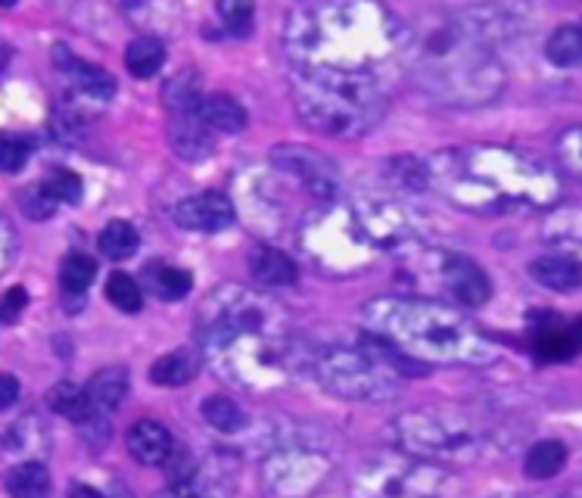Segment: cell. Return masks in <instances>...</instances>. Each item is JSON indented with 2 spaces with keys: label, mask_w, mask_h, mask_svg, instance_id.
<instances>
[{
  "label": "cell",
  "mask_w": 582,
  "mask_h": 498,
  "mask_svg": "<svg viewBox=\"0 0 582 498\" xmlns=\"http://www.w3.org/2000/svg\"><path fill=\"white\" fill-rule=\"evenodd\" d=\"M197 349L209 368L240 389H278L312 374L315 352L290 333V318L271 296L228 283L197 311Z\"/></svg>",
  "instance_id": "cell-1"
},
{
  "label": "cell",
  "mask_w": 582,
  "mask_h": 498,
  "mask_svg": "<svg viewBox=\"0 0 582 498\" xmlns=\"http://www.w3.org/2000/svg\"><path fill=\"white\" fill-rule=\"evenodd\" d=\"M283 53L290 69L380 78L393 84L411 62V29L383 3H302L287 16Z\"/></svg>",
  "instance_id": "cell-2"
},
{
  "label": "cell",
  "mask_w": 582,
  "mask_h": 498,
  "mask_svg": "<svg viewBox=\"0 0 582 498\" xmlns=\"http://www.w3.org/2000/svg\"><path fill=\"white\" fill-rule=\"evenodd\" d=\"M427 190L471 216L539 212L561 200V178L539 156L499 143L445 147L424 159Z\"/></svg>",
  "instance_id": "cell-3"
},
{
  "label": "cell",
  "mask_w": 582,
  "mask_h": 498,
  "mask_svg": "<svg viewBox=\"0 0 582 498\" xmlns=\"http://www.w3.org/2000/svg\"><path fill=\"white\" fill-rule=\"evenodd\" d=\"M424 218L393 193L362 190L318 202L300 221V249L328 278H355L424 233Z\"/></svg>",
  "instance_id": "cell-4"
},
{
  "label": "cell",
  "mask_w": 582,
  "mask_h": 498,
  "mask_svg": "<svg viewBox=\"0 0 582 498\" xmlns=\"http://www.w3.org/2000/svg\"><path fill=\"white\" fill-rule=\"evenodd\" d=\"M362 325L371 337L421 365L486 368L502 356L464 311L427 296H374L362 306Z\"/></svg>",
  "instance_id": "cell-5"
},
{
  "label": "cell",
  "mask_w": 582,
  "mask_h": 498,
  "mask_svg": "<svg viewBox=\"0 0 582 498\" xmlns=\"http://www.w3.org/2000/svg\"><path fill=\"white\" fill-rule=\"evenodd\" d=\"M409 66L418 72L427 93L452 107H483L504 88L502 62L480 38H473L461 16L442 19L424 34L411 31Z\"/></svg>",
  "instance_id": "cell-6"
},
{
  "label": "cell",
  "mask_w": 582,
  "mask_h": 498,
  "mask_svg": "<svg viewBox=\"0 0 582 498\" xmlns=\"http://www.w3.org/2000/svg\"><path fill=\"white\" fill-rule=\"evenodd\" d=\"M395 449L424 458L430 465H473L508 451V424L486 411L461 405H427L399 415L393 424Z\"/></svg>",
  "instance_id": "cell-7"
},
{
  "label": "cell",
  "mask_w": 582,
  "mask_h": 498,
  "mask_svg": "<svg viewBox=\"0 0 582 498\" xmlns=\"http://www.w3.org/2000/svg\"><path fill=\"white\" fill-rule=\"evenodd\" d=\"M393 84L380 78L290 69V97L300 119L328 138H362L390 109Z\"/></svg>",
  "instance_id": "cell-8"
},
{
  "label": "cell",
  "mask_w": 582,
  "mask_h": 498,
  "mask_svg": "<svg viewBox=\"0 0 582 498\" xmlns=\"http://www.w3.org/2000/svg\"><path fill=\"white\" fill-rule=\"evenodd\" d=\"M364 346V342H362ZM312 377L347 402H393L402 392V374L371 346L343 349L328 346L312 358Z\"/></svg>",
  "instance_id": "cell-9"
},
{
  "label": "cell",
  "mask_w": 582,
  "mask_h": 498,
  "mask_svg": "<svg viewBox=\"0 0 582 498\" xmlns=\"http://www.w3.org/2000/svg\"><path fill=\"white\" fill-rule=\"evenodd\" d=\"M445 467L430 465L409 451H380L364 458L349 477L352 498H440Z\"/></svg>",
  "instance_id": "cell-10"
},
{
  "label": "cell",
  "mask_w": 582,
  "mask_h": 498,
  "mask_svg": "<svg viewBox=\"0 0 582 498\" xmlns=\"http://www.w3.org/2000/svg\"><path fill=\"white\" fill-rule=\"evenodd\" d=\"M402 275H409L405 278L409 283L436 293L440 302L445 299L449 306L458 302L468 309H480L492 296V280L483 271V265L452 249H424L421 256H411Z\"/></svg>",
  "instance_id": "cell-11"
},
{
  "label": "cell",
  "mask_w": 582,
  "mask_h": 498,
  "mask_svg": "<svg viewBox=\"0 0 582 498\" xmlns=\"http://www.w3.org/2000/svg\"><path fill=\"white\" fill-rule=\"evenodd\" d=\"M333 458L315 442H281L262 461V489L268 498H312L328 482Z\"/></svg>",
  "instance_id": "cell-12"
},
{
  "label": "cell",
  "mask_w": 582,
  "mask_h": 498,
  "mask_svg": "<svg viewBox=\"0 0 582 498\" xmlns=\"http://www.w3.org/2000/svg\"><path fill=\"white\" fill-rule=\"evenodd\" d=\"M162 100L169 109V143L174 156L184 162H203L212 153V128L203 119V91L200 78L193 72H181L165 81Z\"/></svg>",
  "instance_id": "cell-13"
},
{
  "label": "cell",
  "mask_w": 582,
  "mask_h": 498,
  "mask_svg": "<svg viewBox=\"0 0 582 498\" xmlns=\"http://www.w3.org/2000/svg\"><path fill=\"white\" fill-rule=\"evenodd\" d=\"M271 166L287 178H293L318 202H331L340 197V169L312 147H274Z\"/></svg>",
  "instance_id": "cell-14"
},
{
  "label": "cell",
  "mask_w": 582,
  "mask_h": 498,
  "mask_svg": "<svg viewBox=\"0 0 582 498\" xmlns=\"http://www.w3.org/2000/svg\"><path fill=\"white\" fill-rule=\"evenodd\" d=\"M174 221L188 231H228L234 225L237 209L234 200L228 193H219V190H205V193H197V197H188L174 206Z\"/></svg>",
  "instance_id": "cell-15"
},
{
  "label": "cell",
  "mask_w": 582,
  "mask_h": 498,
  "mask_svg": "<svg viewBox=\"0 0 582 498\" xmlns=\"http://www.w3.org/2000/svg\"><path fill=\"white\" fill-rule=\"evenodd\" d=\"M53 62H57V69L72 81V88L79 93H84L88 100H97V103L112 100L116 81H112V76L107 69L84 62L81 57H76L72 50H66V47H57V50H53Z\"/></svg>",
  "instance_id": "cell-16"
},
{
  "label": "cell",
  "mask_w": 582,
  "mask_h": 498,
  "mask_svg": "<svg viewBox=\"0 0 582 498\" xmlns=\"http://www.w3.org/2000/svg\"><path fill=\"white\" fill-rule=\"evenodd\" d=\"M174 436L159 420H138L128 430V451L143 467H165L174 455Z\"/></svg>",
  "instance_id": "cell-17"
},
{
  "label": "cell",
  "mask_w": 582,
  "mask_h": 498,
  "mask_svg": "<svg viewBox=\"0 0 582 498\" xmlns=\"http://www.w3.org/2000/svg\"><path fill=\"white\" fill-rule=\"evenodd\" d=\"M542 240L558 256H566L582 265V206H561L554 209L542 228Z\"/></svg>",
  "instance_id": "cell-18"
},
{
  "label": "cell",
  "mask_w": 582,
  "mask_h": 498,
  "mask_svg": "<svg viewBox=\"0 0 582 498\" xmlns=\"http://www.w3.org/2000/svg\"><path fill=\"white\" fill-rule=\"evenodd\" d=\"M250 271L252 278L259 280V283H265V287H290V283H297V278H300L297 262L283 249L274 247L252 249Z\"/></svg>",
  "instance_id": "cell-19"
},
{
  "label": "cell",
  "mask_w": 582,
  "mask_h": 498,
  "mask_svg": "<svg viewBox=\"0 0 582 498\" xmlns=\"http://www.w3.org/2000/svg\"><path fill=\"white\" fill-rule=\"evenodd\" d=\"M530 275H533L535 283H542L549 290L570 293V290H576L582 283V265L566 259V256H558V252H549V256H539L530 265Z\"/></svg>",
  "instance_id": "cell-20"
},
{
  "label": "cell",
  "mask_w": 582,
  "mask_h": 498,
  "mask_svg": "<svg viewBox=\"0 0 582 498\" xmlns=\"http://www.w3.org/2000/svg\"><path fill=\"white\" fill-rule=\"evenodd\" d=\"M535 356L545 361H564V358L576 356L582 349V321L570 327H549L542 325L533 337Z\"/></svg>",
  "instance_id": "cell-21"
},
{
  "label": "cell",
  "mask_w": 582,
  "mask_h": 498,
  "mask_svg": "<svg viewBox=\"0 0 582 498\" xmlns=\"http://www.w3.org/2000/svg\"><path fill=\"white\" fill-rule=\"evenodd\" d=\"M128 387H131V377H128L126 368H103V371H97L91 377V384H88V396H91V402L100 415H110L116 411L122 399L128 396Z\"/></svg>",
  "instance_id": "cell-22"
},
{
  "label": "cell",
  "mask_w": 582,
  "mask_h": 498,
  "mask_svg": "<svg viewBox=\"0 0 582 498\" xmlns=\"http://www.w3.org/2000/svg\"><path fill=\"white\" fill-rule=\"evenodd\" d=\"M200 352L193 349H178V352H169L153 361L150 368V380L159 384V387H184L190 384L197 371H200Z\"/></svg>",
  "instance_id": "cell-23"
},
{
  "label": "cell",
  "mask_w": 582,
  "mask_h": 498,
  "mask_svg": "<svg viewBox=\"0 0 582 498\" xmlns=\"http://www.w3.org/2000/svg\"><path fill=\"white\" fill-rule=\"evenodd\" d=\"M53 480L41 461H22L7 474V492L10 498H50Z\"/></svg>",
  "instance_id": "cell-24"
},
{
  "label": "cell",
  "mask_w": 582,
  "mask_h": 498,
  "mask_svg": "<svg viewBox=\"0 0 582 498\" xmlns=\"http://www.w3.org/2000/svg\"><path fill=\"white\" fill-rule=\"evenodd\" d=\"M566 465V449L564 442L558 439H542V442H533L526 455H523V470L526 477L533 480H551L558 477Z\"/></svg>",
  "instance_id": "cell-25"
},
{
  "label": "cell",
  "mask_w": 582,
  "mask_h": 498,
  "mask_svg": "<svg viewBox=\"0 0 582 498\" xmlns=\"http://www.w3.org/2000/svg\"><path fill=\"white\" fill-rule=\"evenodd\" d=\"M203 119L212 131L237 135V131L247 128V109L240 107L234 97H228V93H205Z\"/></svg>",
  "instance_id": "cell-26"
},
{
  "label": "cell",
  "mask_w": 582,
  "mask_h": 498,
  "mask_svg": "<svg viewBox=\"0 0 582 498\" xmlns=\"http://www.w3.org/2000/svg\"><path fill=\"white\" fill-rule=\"evenodd\" d=\"M143 280H147V290L162 299V302H178L190 293L193 280L184 268H172V265H150L143 271Z\"/></svg>",
  "instance_id": "cell-27"
},
{
  "label": "cell",
  "mask_w": 582,
  "mask_h": 498,
  "mask_svg": "<svg viewBox=\"0 0 582 498\" xmlns=\"http://www.w3.org/2000/svg\"><path fill=\"white\" fill-rule=\"evenodd\" d=\"M203 418L212 430H219L224 436L240 434V430L250 427L247 408L237 402V399H228V396H209L203 402Z\"/></svg>",
  "instance_id": "cell-28"
},
{
  "label": "cell",
  "mask_w": 582,
  "mask_h": 498,
  "mask_svg": "<svg viewBox=\"0 0 582 498\" xmlns=\"http://www.w3.org/2000/svg\"><path fill=\"white\" fill-rule=\"evenodd\" d=\"M165 62V47L153 34H141L126 47V69L134 78H153Z\"/></svg>",
  "instance_id": "cell-29"
},
{
  "label": "cell",
  "mask_w": 582,
  "mask_h": 498,
  "mask_svg": "<svg viewBox=\"0 0 582 498\" xmlns=\"http://www.w3.org/2000/svg\"><path fill=\"white\" fill-rule=\"evenodd\" d=\"M48 405L57 415L72 420V424H84L88 418L100 415L94 408V402H91V396H88V389L76 387V384H60V387L50 389Z\"/></svg>",
  "instance_id": "cell-30"
},
{
  "label": "cell",
  "mask_w": 582,
  "mask_h": 498,
  "mask_svg": "<svg viewBox=\"0 0 582 498\" xmlns=\"http://www.w3.org/2000/svg\"><path fill=\"white\" fill-rule=\"evenodd\" d=\"M545 57L561 69L582 66V22H566V26H558L551 31Z\"/></svg>",
  "instance_id": "cell-31"
},
{
  "label": "cell",
  "mask_w": 582,
  "mask_h": 498,
  "mask_svg": "<svg viewBox=\"0 0 582 498\" xmlns=\"http://www.w3.org/2000/svg\"><path fill=\"white\" fill-rule=\"evenodd\" d=\"M138 247H141V233L134 231V225H128V221H110L97 237L100 256H107L112 262L131 259L138 252Z\"/></svg>",
  "instance_id": "cell-32"
},
{
  "label": "cell",
  "mask_w": 582,
  "mask_h": 498,
  "mask_svg": "<svg viewBox=\"0 0 582 498\" xmlns=\"http://www.w3.org/2000/svg\"><path fill=\"white\" fill-rule=\"evenodd\" d=\"M44 446H48V430H44L41 418H34V415L19 418L3 434V449L10 451V455H17V451H44Z\"/></svg>",
  "instance_id": "cell-33"
},
{
  "label": "cell",
  "mask_w": 582,
  "mask_h": 498,
  "mask_svg": "<svg viewBox=\"0 0 582 498\" xmlns=\"http://www.w3.org/2000/svg\"><path fill=\"white\" fill-rule=\"evenodd\" d=\"M97 275V262L84 252H69L60 265V283H63L66 293L81 296L91 283H94Z\"/></svg>",
  "instance_id": "cell-34"
},
{
  "label": "cell",
  "mask_w": 582,
  "mask_h": 498,
  "mask_svg": "<svg viewBox=\"0 0 582 498\" xmlns=\"http://www.w3.org/2000/svg\"><path fill=\"white\" fill-rule=\"evenodd\" d=\"M554 156L561 162V169L582 181V124H570L566 131L554 140Z\"/></svg>",
  "instance_id": "cell-35"
},
{
  "label": "cell",
  "mask_w": 582,
  "mask_h": 498,
  "mask_svg": "<svg viewBox=\"0 0 582 498\" xmlns=\"http://www.w3.org/2000/svg\"><path fill=\"white\" fill-rule=\"evenodd\" d=\"M19 212L32 221H48L57 212V197L50 193L48 185H29L26 190H19Z\"/></svg>",
  "instance_id": "cell-36"
},
{
  "label": "cell",
  "mask_w": 582,
  "mask_h": 498,
  "mask_svg": "<svg viewBox=\"0 0 582 498\" xmlns=\"http://www.w3.org/2000/svg\"><path fill=\"white\" fill-rule=\"evenodd\" d=\"M107 299H110L116 309L122 311H138L143 306L138 280L128 278V275H122V271H112L110 280H107Z\"/></svg>",
  "instance_id": "cell-37"
},
{
  "label": "cell",
  "mask_w": 582,
  "mask_h": 498,
  "mask_svg": "<svg viewBox=\"0 0 582 498\" xmlns=\"http://www.w3.org/2000/svg\"><path fill=\"white\" fill-rule=\"evenodd\" d=\"M32 159V143L19 135H7L0 140V169L3 175H17L19 169H26V162Z\"/></svg>",
  "instance_id": "cell-38"
},
{
  "label": "cell",
  "mask_w": 582,
  "mask_h": 498,
  "mask_svg": "<svg viewBox=\"0 0 582 498\" xmlns=\"http://www.w3.org/2000/svg\"><path fill=\"white\" fill-rule=\"evenodd\" d=\"M48 190L57 197L60 202H76L81 200V193H84V185H81V178L76 175V171H69V169H53L48 175Z\"/></svg>",
  "instance_id": "cell-39"
},
{
  "label": "cell",
  "mask_w": 582,
  "mask_h": 498,
  "mask_svg": "<svg viewBox=\"0 0 582 498\" xmlns=\"http://www.w3.org/2000/svg\"><path fill=\"white\" fill-rule=\"evenodd\" d=\"M221 16V22H224V29L231 31V34H250L252 29V16H255V10H252L250 3H237V0H224V3H219L215 7Z\"/></svg>",
  "instance_id": "cell-40"
},
{
  "label": "cell",
  "mask_w": 582,
  "mask_h": 498,
  "mask_svg": "<svg viewBox=\"0 0 582 498\" xmlns=\"http://www.w3.org/2000/svg\"><path fill=\"white\" fill-rule=\"evenodd\" d=\"M81 128H84V119H81L76 109H57L53 112V131L66 143H76L81 138Z\"/></svg>",
  "instance_id": "cell-41"
},
{
  "label": "cell",
  "mask_w": 582,
  "mask_h": 498,
  "mask_svg": "<svg viewBox=\"0 0 582 498\" xmlns=\"http://www.w3.org/2000/svg\"><path fill=\"white\" fill-rule=\"evenodd\" d=\"M79 434L91 449H103L110 442V420H107V415H94V418L79 424Z\"/></svg>",
  "instance_id": "cell-42"
},
{
  "label": "cell",
  "mask_w": 582,
  "mask_h": 498,
  "mask_svg": "<svg viewBox=\"0 0 582 498\" xmlns=\"http://www.w3.org/2000/svg\"><path fill=\"white\" fill-rule=\"evenodd\" d=\"M26 302H29V293H26V287H10L7 296H3V321L10 325L13 318H17L19 309H26Z\"/></svg>",
  "instance_id": "cell-43"
},
{
  "label": "cell",
  "mask_w": 582,
  "mask_h": 498,
  "mask_svg": "<svg viewBox=\"0 0 582 498\" xmlns=\"http://www.w3.org/2000/svg\"><path fill=\"white\" fill-rule=\"evenodd\" d=\"M66 498H110V492H103L97 486H88V482H72Z\"/></svg>",
  "instance_id": "cell-44"
},
{
  "label": "cell",
  "mask_w": 582,
  "mask_h": 498,
  "mask_svg": "<svg viewBox=\"0 0 582 498\" xmlns=\"http://www.w3.org/2000/svg\"><path fill=\"white\" fill-rule=\"evenodd\" d=\"M19 399V384L13 374H3V396H0V405L3 408H10V405Z\"/></svg>",
  "instance_id": "cell-45"
},
{
  "label": "cell",
  "mask_w": 582,
  "mask_h": 498,
  "mask_svg": "<svg viewBox=\"0 0 582 498\" xmlns=\"http://www.w3.org/2000/svg\"><path fill=\"white\" fill-rule=\"evenodd\" d=\"M492 498H526V496H492Z\"/></svg>",
  "instance_id": "cell-46"
}]
</instances>
